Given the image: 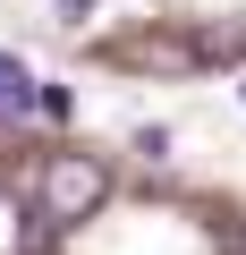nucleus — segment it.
I'll return each mask as SVG.
<instances>
[{"label":"nucleus","mask_w":246,"mask_h":255,"mask_svg":"<svg viewBox=\"0 0 246 255\" xmlns=\"http://www.w3.org/2000/svg\"><path fill=\"white\" fill-rule=\"evenodd\" d=\"M102 196H110V162L102 153H51L43 187H34V221L43 230H77V221L102 213Z\"/></svg>","instance_id":"obj_1"},{"label":"nucleus","mask_w":246,"mask_h":255,"mask_svg":"<svg viewBox=\"0 0 246 255\" xmlns=\"http://www.w3.org/2000/svg\"><path fill=\"white\" fill-rule=\"evenodd\" d=\"M221 43H178V34H136V43H119V60L128 68H195V60H212Z\"/></svg>","instance_id":"obj_2"},{"label":"nucleus","mask_w":246,"mask_h":255,"mask_svg":"<svg viewBox=\"0 0 246 255\" xmlns=\"http://www.w3.org/2000/svg\"><path fill=\"white\" fill-rule=\"evenodd\" d=\"M34 102H43V94H34V77H26L9 51H0V111H34Z\"/></svg>","instance_id":"obj_3"}]
</instances>
